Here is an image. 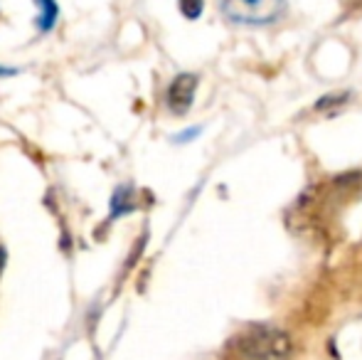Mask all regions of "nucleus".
<instances>
[{
    "instance_id": "nucleus-1",
    "label": "nucleus",
    "mask_w": 362,
    "mask_h": 360,
    "mask_svg": "<svg viewBox=\"0 0 362 360\" xmlns=\"http://www.w3.org/2000/svg\"><path fill=\"white\" fill-rule=\"evenodd\" d=\"M244 360H291L293 341L286 331L272 326H257L237 341Z\"/></svg>"
},
{
    "instance_id": "nucleus-2",
    "label": "nucleus",
    "mask_w": 362,
    "mask_h": 360,
    "mask_svg": "<svg viewBox=\"0 0 362 360\" xmlns=\"http://www.w3.org/2000/svg\"><path fill=\"white\" fill-rule=\"evenodd\" d=\"M219 8L229 23L264 28L284 18L286 0H219Z\"/></svg>"
},
{
    "instance_id": "nucleus-3",
    "label": "nucleus",
    "mask_w": 362,
    "mask_h": 360,
    "mask_svg": "<svg viewBox=\"0 0 362 360\" xmlns=\"http://www.w3.org/2000/svg\"><path fill=\"white\" fill-rule=\"evenodd\" d=\"M195 91H197L195 74H177V77L173 79L170 89H168V109L177 116L187 114L192 101H195Z\"/></svg>"
},
{
    "instance_id": "nucleus-4",
    "label": "nucleus",
    "mask_w": 362,
    "mask_h": 360,
    "mask_svg": "<svg viewBox=\"0 0 362 360\" xmlns=\"http://www.w3.org/2000/svg\"><path fill=\"white\" fill-rule=\"evenodd\" d=\"M134 210V190L131 187H119L111 197V217H119L124 212Z\"/></svg>"
},
{
    "instance_id": "nucleus-5",
    "label": "nucleus",
    "mask_w": 362,
    "mask_h": 360,
    "mask_svg": "<svg viewBox=\"0 0 362 360\" xmlns=\"http://www.w3.org/2000/svg\"><path fill=\"white\" fill-rule=\"evenodd\" d=\"M37 5H40V30L42 33H47V30H52L54 28V23H57V3L54 0H37Z\"/></svg>"
},
{
    "instance_id": "nucleus-6",
    "label": "nucleus",
    "mask_w": 362,
    "mask_h": 360,
    "mask_svg": "<svg viewBox=\"0 0 362 360\" xmlns=\"http://www.w3.org/2000/svg\"><path fill=\"white\" fill-rule=\"evenodd\" d=\"M180 10L187 20H197L202 15V0H180Z\"/></svg>"
},
{
    "instance_id": "nucleus-7",
    "label": "nucleus",
    "mask_w": 362,
    "mask_h": 360,
    "mask_svg": "<svg viewBox=\"0 0 362 360\" xmlns=\"http://www.w3.org/2000/svg\"><path fill=\"white\" fill-rule=\"evenodd\" d=\"M200 134V126H197V129H187L185 134H180V136H175V141L177 144H185L187 139H195V136Z\"/></svg>"
},
{
    "instance_id": "nucleus-8",
    "label": "nucleus",
    "mask_w": 362,
    "mask_h": 360,
    "mask_svg": "<svg viewBox=\"0 0 362 360\" xmlns=\"http://www.w3.org/2000/svg\"><path fill=\"white\" fill-rule=\"evenodd\" d=\"M10 74H15V69H10V67H0V77H10Z\"/></svg>"
}]
</instances>
